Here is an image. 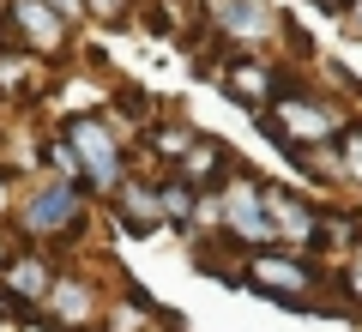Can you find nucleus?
I'll use <instances>...</instances> for the list:
<instances>
[{"label": "nucleus", "instance_id": "obj_1", "mask_svg": "<svg viewBox=\"0 0 362 332\" xmlns=\"http://www.w3.org/2000/svg\"><path fill=\"white\" fill-rule=\"evenodd\" d=\"M97 212L103 205L90 200L78 181L66 176H30L13 200V230L25 236L30 248H78L90 230H97Z\"/></svg>", "mask_w": 362, "mask_h": 332}, {"label": "nucleus", "instance_id": "obj_2", "mask_svg": "<svg viewBox=\"0 0 362 332\" xmlns=\"http://www.w3.org/2000/svg\"><path fill=\"white\" fill-rule=\"evenodd\" d=\"M61 145L73 151V169H78V181H85V193L97 205L133 176V145L103 109H85V115L61 121Z\"/></svg>", "mask_w": 362, "mask_h": 332}, {"label": "nucleus", "instance_id": "obj_3", "mask_svg": "<svg viewBox=\"0 0 362 332\" xmlns=\"http://www.w3.org/2000/svg\"><path fill=\"white\" fill-rule=\"evenodd\" d=\"M259 127L278 139L284 157H296V151H314V145H332L338 133L350 127V115L332 103V91H314V85H296V79H290V85L259 109Z\"/></svg>", "mask_w": 362, "mask_h": 332}, {"label": "nucleus", "instance_id": "obj_4", "mask_svg": "<svg viewBox=\"0 0 362 332\" xmlns=\"http://www.w3.org/2000/svg\"><path fill=\"white\" fill-rule=\"evenodd\" d=\"M235 278H242L254 296L284 302V308H338V302H332V278H326V266H314V254L254 248V254H242Z\"/></svg>", "mask_w": 362, "mask_h": 332}, {"label": "nucleus", "instance_id": "obj_5", "mask_svg": "<svg viewBox=\"0 0 362 332\" xmlns=\"http://www.w3.org/2000/svg\"><path fill=\"white\" fill-rule=\"evenodd\" d=\"M218 236L235 248V254H254V248H272V217H266V176L247 164H235L230 176L218 181Z\"/></svg>", "mask_w": 362, "mask_h": 332}, {"label": "nucleus", "instance_id": "obj_6", "mask_svg": "<svg viewBox=\"0 0 362 332\" xmlns=\"http://www.w3.org/2000/svg\"><path fill=\"white\" fill-rule=\"evenodd\" d=\"M0 30H6L13 49L37 55V61H66V49H73V25L49 0H6L0 6Z\"/></svg>", "mask_w": 362, "mask_h": 332}, {"label": "nucleus", "instance_id": "obj_7", "mask_svg": "<svg viewBox=\"0 0 362 332\" xmlns=\"http://www.w3.org/2000/svg\"><path fill=\"white\" fill-rule=\"evenodd\" d=\"M211 79L223 85V97H235L242 109H254V115L290 85V73L272 61V55H259V49H230L218 67H211Z\"/></svg>", "mask_w": 362, "mask_h": 332}, {"label": "nucleus", "instance_id": "obj_8", "mask_svg": "<svg viewBox=\"0 0 362 332\" xmlns=\"http://www.w3.org/2000/svg\"><path fill=\"white\" fill-rule=\"evenodd\" d=\"M320 205L302 188L284 181H266V217H272V248H290V254H314L320 248Z\"/></svg>", "mask_w": 362, "mask_h": 332}, {"label": "nucleus", "instance_id": "obj_9", "mask_svg": "<svg viewBox=\"0 0 362 332\" xmlns=\"http://www.w3.org/2000/svg\"><path fill=\"white\" fill-rule=\"evenodd\" d=\"M206 25L235 49H259V42H278L290 30L272 0H206Z\"/></svg>", "mask_w": 362, "mask_h": 332}, {"label": "nucleus", "instance_id": "obj_10", "mask_svg": "<svg viewBox=\"0 0 362 332\" xmlns=\"http://www.w3.org/2000/svg\"><path fill=\"white\" fill-rule=\"evenodd\" d=\"M103 212H109V224H115V230H127V236H133V242H151L157 230H169V224H163V200H157V176H151V169H145V176L133 169V176L103 200Z\"/></svg>", "mask_w": 362, "mask_h": 332}, {"label": "nucleus", "instance_id": "obj_11", "mask_svg": "<svg viewBox=\"0 0 362 332\" xmlns=\"http://www.w3.org/2000/svg\"><path fill=\"white\" fill-rule=\"evenodd\" d=\"M103 308H109V296L97 290V278H85V272H54V284H49V296H42V314L54 320V326H66V332H90L97 320H103Z\"/></svg>", "mask_w": 362, "mask_h": 332}, {"label": "nucleus", "instance_id": "obj_12", "mask_svg": "<svg viewBox=\"0 0 362 332\" xmlns=\"http://www.w3.org/2000/svg\"><path fill=\"white\" fill-rule=\"evenodd\" d=\"M54 272H61V266H54V254H49V248L18 242V248H6V254H0V290H13L18 302L42 308V296H49Z\"/></svg>", "mask_w": 362, "mask_h": 332}, {"label": "nucleus", "instance_id": "obj_13", "mask_svg": "<svg viewBox=\"0 0 362 332\" xmlns=\"http://www.w3.org/2000/svg\"><path fill=\"white\" fill-rule=\"evenodd\" d=\"M230 169H235V157L223 151L218 139H206V133H199V139L187 145V157L175 164V176H181V181H194L199 193H211V188H218L223 176H230Z\"/></svg>", "mask_w": 362, "mask_h": 332}, {"label": "nucleus", "instance_id": "obj_14", "mask_svg": "<svg viewBox=\"0 0 362 332\" xmlns=\"http://www.w3.org/2000/svg\"><path fill=\"white\" fill-rule=\"evenodd\" d=\"M0 97H13V103H37L42 97V61L37 55H25V49H0Z\"/></svg>", "mask_w": 362, "mask_h": 332}, {"label": "nucleus", "instance_id": "obj_15", "mask_svg": "<svg viewBox=\"0 0 362 332\" xmlns=\"http://www.w3.org/2000/svg\"><path fill=\"white\" fill-rule=\"evenodd\" d=\"M157 200H163V224L169 230H194V212H199V188L194 181H181L175 169H157Z\"/></svg>", "mask_w": 362, "mask_h": 332}, {"label": "nucleus", "instance_id": "obj_16", "mask_svg": "<svg viewBox=\"0 0 362 332\" xmlns=\"http://www.w3.org/2000/svg\"><path fill=\"white\" fill-rule=\"evenodd\" d=\"M332 302L338 314L362 320V242L350 248V254H338V278H332Z\"/></svg>", "mask_w": 362, "mask_h": 332}, {"label": "nucleus", "instance_id": "obj_17", "mask_svg": "<svg viewBox=\"0 0 362 332\" xmlns=\"http://www.w3.org/2000/svg\"><path fill=\"white\" fill-rule=\"evenodd\" d=\"M332 157H338V188L362 193V121H350V127L332 139Z\"/></svg>", "mask_w": 362, "mask_h": 332}, {"label": "nucleus", "instance_id": "obj_18", "mask_svg": "<svg viewBox=\"0 0 362 332\" xmlns=\"http://www.w3.org/2000/svg\"><path fill=\"white\" fill-rule=\"evenodd\" d=\"M133 6L139 0H85V18H97V25H127Z\"/></svg>", "mask_w": 362, "mask_h": 332}, {"label": "nucleus", "instance_id": "obj_19", "mask_svg": "<svg viewBox=\"0 0 362 332\" xmlns=\"http://www.w3.org/2000/svg\"><path fill=\"white\" fill-rule=\"evenodd\" d=\"M338 18H344V30L362 42V0H344V13H338Z\"/></svg>", "mask_w": 362, "mask_h": 332}, {"label": "nucleus", "instance_id": "obj_20", "mask_svg": "<svg viewBox=\"0 0 362 332\" xmlns=\"http://www.w3.org/2000/svg\"><path fill=\"white\" fill-rule=\"evenodd\" d=\"M49 6H54V13H61V18H66V25H73V30H78V18H85V0H49Z\"/></svg>", "mask_w": 362, "mask_h": 332}, {"label": "nucleus", "instance_id": "obj_21", "mask_svg": "<svg viewBox=\"0 0 362 332\" xmlns=\"http://www.w3.org/2000/svg\"><path fill=\"white\" fill-rule=\"evenodd\" d=\"M308 6H320V13H344V0H308Z\"/></svg>", "mask_w": 362, "mask_h": 332}, {"label": "nucleus", "instance_id": "obj_22", "mask_svg": "<svg viewBox=\"0 0 362 332\" xmlns=\"http://www.w3.org/2000/svg\"><path fill=\"white\" fill-rule=\"evenodd\" d=\"M0 49H6V30H0Z\"/></svg>", "mask_w": 362, "mask_h": 332}, {"label": "nucleus", "instance_id": "obj_23", "mask_svg": "<svg viewBox=\"0 0 362 332\" xmlns=\"http://www.w3.org/2000/svg\"><path fill=\"white\" fill-rule=\"evenodd\" d=\"M151 332H163V326H151Z\"/></svg>", "mask_w": 362, "mask_h": 332}]
</instances>
